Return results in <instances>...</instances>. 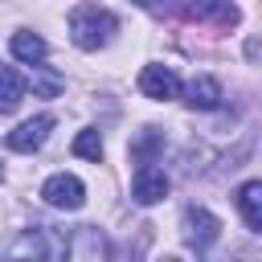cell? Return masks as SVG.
I'll return each mask as SVG.
<instances>
[{
  "label": "cell",
  "mask_w": 262,
  "mask_h": 262,
  "mask_svg": "<svg viewBox=\"0 0 262 262\" xmlns=\"http://www.w3.org/2000/svg\"><path fill=\"white\" fill-rule=\"evenodd\" d=\"M115 33H119V16H115L111 8H98V4H78V8L70 12V41H74L78 49H86V53L102 49Z\"/></svg>",
  "instance_id": "cell-1"
},
{
  "label": "cell",
  "mask_w": 262,
  "mask_h": 262,
  "mask_svg": "<svg viewBox=\"0 0 262 262\" xmlns=\"http://www.w3.org/2000/svg\"><path fill=\"white\" fill-rule=\"evenodd\" d=\"M41 201H45V205H53V209L74 213V209H82V205H86V184H82L74 172H53V176L41 184Z\"/></svg>",
  "instance_id": "cell-2"
},
{
  "label": "cell",
  "mask_w": 262,
  "mask_h": 262,
  "mask_svg": "<svg viewBox=\"0 0 262 262\" xmlns=\"http://www.w3.org/2000/svg\"><path fill=\"white\" fill-rule=\"evenodd\" d=\"M176 8L188 20H205V25H217V29H233L242 20V8L233 0H180Z\"/></svg>",
  "instance_id": "cell-3"
},
{
  "label": "cell",
  "mask_w": 262,
  "mask_h": 262,
  "mask_svg": "<svg viewBox=\"0 0 262 262\" xmlns=\"http://www.w3.org/2000/svg\"><path fill=\"white\" fill-rule=\"evenodd\" d=\"M180 225H184V242H188L196 254H205V250L221 237V221H217L209 209H201V205H188Z\"/></svg>",
  "instance_id": "cell-4"
},
{
  "label": "cell",
  "mask_w": 262,
  "mask_h": 262,
  "mask_svg": "<svg viewBox=\"0 0 262 262\" xmlns=\"http://www.w3.org/2000/svg\"><path fill=\"white\" fill-rule=\"evenodd\" d=\"M131 196H135V205H160V201L168 196V176H164V168H156L151 160L139 164L135 176H131Z\"/></svg>",
  "instance_id": "cell-5"
},
{
  "label": "cell",
  "mask_w": 262,
  "mask_h": 262,
  "mask_svg": "<svg viewBox=\"0 0 262 262\" xmlns=\"http://www.w3.org/2000/svg\"><path fill=\"white\" fill-rule=\"evenodd\" d=\"M139 94H143V98H156V102L180 98V78H176L168 66H143V70H139Z\"/></svg>",
  "instance_id": "cell-6"
},
{
  "label": "cell",
  "mask_w": 262,
  "mask_h": 262,
  "mask_svg": "<svg viewBox=\"0 0 262 262\" xmlns=\"http://www.w3.org/2000/svg\"><path fill=\"white\" fill-rule=\"evenodd\" d=\"M49 131H53V115H33V119H25L16 131H8L4 143H8L12 151H37V147L49 139Z\"/></svg>",
  "instance_id": "cell-7"
},
{
  "label": "cell",
  "mask_w": 262,
  "mask_h": 262,
  "mask_svg": "<svg viewBox=\"0 0 262 262\" xmlns=\"http://www.w3.org/2000/svg\"><path fill=\"white\" fill-rule=\"evenodd\" d=\"M45 233H49V225L29 229V233H25L8 254H12V258H53V254H66V246H61V242H53V246H49V242H45Z\"/></svg>",
  "instance_id": "cell-8"
},
{
  "label": "cell",
  "mask_w": 262,
  "mask_h": 262,
  "mask_svg": "<svg viewBox=\"0 0 262 262\" xmlns=\"http://www.w3.org/2000/svg\"><path fill=\"white\" fill-rule=\"evenodd\" d=\"M237 209H242V221L254 233H262V180H246L237 188Z\"/></svg>",
  "instance_id": "cell-9"
},
{
  "label": "cell",
  "mask_w": 262,
  "mask_h": 262,
  "mask_svg": "<svg viewBox=\"0 0 262 262\" xmlns=\"http://www.w3.org/2000/svg\"><path fill=\"white\" fill-rule=\"evenodd\" d=\"M221 82L217 78H209V74H201V78H192V86H188V106L192 111H217L221 106Z\"/></svg>",
  "instance_id": "cell-10"
},
{
  "label": "cell",
  "mask_w": 262,
  "mask_h": 262,
  "mask_svg": "<svg viewBox=\"0 0 262 262\" xmlns=\"http://www.w3.org/2000/svg\"><path fill=\"white\" fill-rule=\"evenodd\" d=\"M8 49H12V57L16 61H25V66H37V61H45V53H49V45L37 37V33H12V41H8Z\"/></svg>",
  "instance_id": "cell-11"
},
{
  "label": "cell",
  "mask_w": 262,
  "mask_h": 262,
  "mask_svg": "<svg viewBox=\"0 0 262 262\" xmlns=\"http://www.w3.org/2000/svg\"><path fill=\"white\" fill-rule=\"evenodd\" d=\"M25 98V78L8 66H0V115H12Z\"/></svg>",
  "instance_id": "cell-12"
},
{
  "label": "cell",
  "mask_w": 262,
  "mask_h": 262,
  "mask_svg": "<svg viewBox=\"0 0 262 262\" xmlns=\"http://www.w3.org/2000/svg\"><path fill=\"white\" fill-rule=\"evenodd\" d=\"M160 147H164V135H160L156 127H143V131H139V139L131 143V156H135V164H147Z\"/></svg>",
  "instance_id": "cell-13"
},
{
  "label": "cell",
  "mask_w": 262,
  "mask_h": 262,
  "mask_svg": "<svg viewBox=\"0 0 262 262\" xmlns=\"http://www.w3.org/2000/svg\"><path fill=\"white\" fill-rule=\"evenodd\" d=\"M33 90L41 94V98H57L61 94V74H53V70H45L41 61L33 66Z\"/></svg>",
  "instance_id": "cell-14"
},
{
  "label": "cell",
  "mask_w": 262,
  "mask_h": 262,
  "mask_svg": "<svg viewBox=\"0 0 262 262\" xmlns=\"http://www.w3.org/2000/svg\"><path fill=\"white\" fill-rule=\"evenodd\" d=\"M74 156H82V160H102V139H98V131H78L74 135Z\"/></svg>",
  "instance_id": "cell-15"
},
{
  "label": "cell",
  "mask_w": 262,
  "mask_h": 262,
  "mask_svg": "<svg viewBox=\"0 0 262 262\" xmlns=\"http://www.w3.org/2000/svg\"><path fill=\"white\" fill-rule=\"evenodd\" d=\"M139 8H147L151 16H168V12H176V0H135Z\"/></svg>",
  "instance_id": "cell-16"
}]
</instances>
